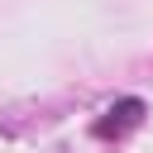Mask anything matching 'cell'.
I'll return each mask as SVG.
<instances>
[{
	"label": "cell",
	"mask_w": 153,
	"mask_h": 153,
	"mask_svg": "<svg viewBox=\"0 0 153 153\" xmlns=\"http://www.w3.org/2000/svg\"><path fill=\"white\" fill-rule=\"evenodd\" d=\"M143 110H148V105H143L139 96H124V100H115V105L96 120V129H91V134H96V139H120V134H129V129L143 120Z\"/></svg>",
	"instance_id": "cell-1"
}]
</instances>
